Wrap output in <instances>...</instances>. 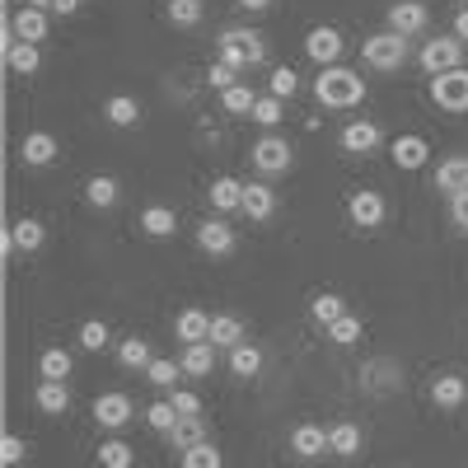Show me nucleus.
Returning a JSON list of instances; mask_svg holds the SVG:
<instances>
[{"instance_id":"obj_1","label":"nucleus","mask_w":468,"mask_h":468,"mask_svg":"<svg viewBox=\"0 0 468 468\" xmlns=\"http://www.w3.org/2000/svg\"><path fill=\"white\" fill-rule=\"evenodd\" d=\"M314 99L324 108H356L366 99V80L346 66H324L319 80H314Z\"/></svg>"},{"instance_id":"obj_2","label":"nucleus","mask_w":468,"mask_h":468,"mask_svg":"<svg viewBox=\"0 0 468 468\" xmlns=\"http://www.w3.org/2000/svg\"><path fill=\"white\" fill-rule=\"evenodd\" d=\"M216 57L225 66H234V70H244V66L267 61V43H262V33H253V28H225L216 37Z\"/></svg>"},{"instance_id":"obj_3","label":"nucleus","mask_w":468,"mask_h":468,"mask_svg":"<svg viewBox=\"0 0 468 468\" xmlns=\"http://www.w3.org/2000/svg\"><path fill=\"white\" fill-rule=\"evenodd\" d=\"M361 57H366V66H375V70H399V66L408 61V37L394 33V28H384V33L366 37Z\"/></svg>"},{"instance_id":"obj_4","label":"nucleus","mask_w":468,"mask_h":468,"mask_svg":"<svg viewBox=\"0 0 468 468\" xmlns=\"http://www.w3.org/2000/svg\"><path fill=\"white\" fill-rule=\"evenodd\" d=\"M463 57H468V48L459 43L454 33H445V37H431L421 52H417V61H421V70L426 75H445V70H459L463 66Z\"/></svg>"},{"instance_id":"obj_5","label":"nucleus","mask_w":468,"mask_h":468,"mask_svg":"<svg viewBox=\"0 0 468 468\" xmlns=\"http://www.w3.org/2000/svg\"><path fill=\"white\" fill-rule=\"evenodd\" d=\"M431 103L441 112H468V66L431 75Z\"/></svg>"},{"instance_id":"obj_6","label":"nucleus","mask_w":468,"mask_h":468,"mask_svg":"<svg viewBox=\"0 0 468 468\" xmlns=\"http://www.w3.org/2000/svg\"><path fill=\"white\" fill-rule=\"evenodd\" d=\"M249 160H253L258 174H286V169L295 165V150H291V141H282V136H271V132H267L262 141H253Z\"/></svg>"},{"instance_id":"obj_7","label":"nucleus","mask_w":468,"mask_h":468,"mask_svg":"<svg viewBox=\"0 0 468 468\" xmlns=\"http://www.w3.org/2000/svg\"><path fill=\"white\" fill-rule=\"evenodd\" d=\"M346 216H351V225H361V229H379L388 220V202L379 197L375 187H361V192L346 197Z\"/></svg>"},{"instance_id":"obj_8","label":"nucleus","mask_w":468,"mask_h":468,"mask_svg":"<svg viewBox=\"0 0 468 468\" xmlns=\"http://www.w3.org/2000/svg\"><path fill=\"white\" fill-rule=\"evenodd\" d=\"M388 28L403 33V37H417V33L431 28V10H426L421 0H394V5H388Z\"/></svg>"},{"instance_id":"obj_9","label":"nucleus","mask_w":468,"mask_h":468,"mask_svg":"<svg viewBox=\"0 0 468 468\" xmlns=\"http://www.w3.org/2000/svg\"><path fill=\"white\" fill-rule=\"evenodd\" d=\"M0 52H5V66H10L15 75H33L37 66H43V52H37L33 43H19L15 28H10V19H5V33H0Z\"/></svg>"},{"instance_id":"obj_10","label":"nucleus","mask_w":468,"mask_h":468,"mask_svg":"<svg viewBox=\"0 0 468 468\" xmlns=\"http://www.w3.org/2000/svg\"><path fill=\"white\" fill-rule=\"evenodd\" d=\"M304 52H309V61H319V70H324V66H337V57H342V33L328 28V24H314V28L304 33Z\"/></svg>"},{"instance_id":"obj_11","label":"nucleus","mask_w":468,"mask_h":468,"mask_svg":"<svg viewBox=\"0 0 468 468\" xmlns=\"http://www.w3.org/2000/svg\"><path fill=\"white\" fill-rule=\"evenodd\" d=\"M132 399L127 394H117V388H112V394H99L94 399V421L103 426V431H122V426L132 421Z\"/></svg>"},{"instance_id":"obj_12","label":"nucleus","mask_w":468,"mask_h":468,"mask_svg":"<svg viewBox=\"0 0 468 468\" xmlns=\"http://www.w3.org/2000/svg\"><path fill=\"white\" fill-rule=\"evenodd\" d=\"M19 160H24L28 169H48V165L57 160V136H52V132H28V136L19 141Z\"/></svg>"},{"instance_id":"obj_13","label":"nucleus","mask_w":468,"mask_h":468,"mask_svg":"<svg viewBox=\"0 0 468 468\" xmlns=\"http://www.w3.org/2000/svg\"><path fill=\"white\" fill-rule=\"evenodd\" d=\"M291 450L300 459H324L328 454V431H324L319 421H300L295 431H291Z\"/></svg>"},{"instance_id":"obj_14","label":"nucleus","mask_w":468,"mask_h":468,"mask_svg":"<svg viewBox=\"0 0 468 468\" xmlns=\"http://www.w3.org/2000/svg\"><path fill=\"white\" fill-rule=\"evenodd\" d=\"M10 28H15V37H19V43H43V37H48V10H33V5H24V10H15L10 15Z\"/></svg>"},{"instance_id":"obj_15","label":"nucleus","mask_w":468,"mask_h":468,"mask_svg":"<svg viewBox=\"0 0 468 468\" xmlns=\"http://www.w3.org/2000/svg\"><path fill=\"white\" fill-rule=\"evenodd\" d=\"M197 244H202V253L225 258V253H234V244H239V234H234L225 220H202V225H197Z\"/></svg>"},{"instance_id":"obj_16","label":"nucleus","mask_w":468,"mask_h":468,"mask_svg":"<svg viewBox=\"0 0 468 468\" xmlns=\"http://www.w3.org/2000/svg\"><path fill=\"white\" fill-rule=\"evenodd\" d=\"M379 141H384L379 122H346L342 127V150L346 154H370V150H379Z\"/></svg>"},{"instance_id":"obj_17","label":"nucleus","mask_w":468,"mask_h":468,"mask_svg":"<svg viewBox=\"0 0 468 468\" xmlns=\"http://www.w3.org/2000/svg\"><path fill=\"white\" fill-rule=\"evenodd\" d=\"M436 192H445V197H459V192H468V154H450V160H441V169H436Z\"/></svg>"},{"instance_id":"obj_18","label":"nucleus","mask_w":468,"mask_h":468,"mask_svg":"<svg viewBox=\"0 0 468 468\" xmlns=\"http://www.w3.org/2000/svg\"><path fill=\"white\" fill-rule=\"evenodd\" d=\"M361 445H366V436H361L356 421H333V426H328V450H333L337 459H356Z\"/></svg>"},{"instance_id":"obj_19","label":"nucleus","mask_w":468,"mask_h":468,"mask_svg":"<svg viewBox=\"0 0 468 468\" xmlns=\"http://www.w3.org/2000/svg\"><path fill=\"white\" fill-rule=\"evenodd\" d=\"M33 403H37V412L61 417V412L70 408V384H66V379H43V384L33 388Z\"/></svg>"},{"instance_id":"obj_20","label":"nucleus","mask_w":468,"mask_h":468,"mask_svg":"<svg viewBox=\"0 0 468 468\" xmlns=\"http://www.w3.org/2000/svg\"><path fill=\"white\" fill-rule=\"evenodd\" d=\"M174 333H178L183 346H192V342H211V314H207V309H183V314L174 319Z\"/></svg>"},{"instance_id":"obj_21","label":"nucleus","mask_w":468,"mask_h":468,"mask_svg":"<svg viewBox=\"0 0 468 468\" xmlns=\"http://www.w3.org/2000/svg\"><path fill=\"white\" fill-rule=\"evenodd\" d=\"M141 234H145V239H174V234H178V216L154 202V207L141 211Z\"/></svg>"},{"instance_id":"obj_22","label":"nucleus","mask_w":468,"mask_h":468,"mask_svg":"<svg viewBox=\"0 0 468 468\" xmlns=\"http://www.w3.org/2000/svg\"><path fill=\"white\" fill-rule=\"evenodd\" d=\"M244 216L249 220H271L277 216V192L267 183H244Z\"/></svg>"},{"instance_id":"obj_23","label":"nucleus","mask_w":468,"mask_h":468,"mask_svg":"<svg viewBox=\"0 0 468 468\" xmlns=\"http://www.w3.org/2000/svg\"><path fill=\"white\" fill-rule=\"evenodd\" d=\"M178 366H183V375H192V379H207V375L216 370V346H211V342H192V346H183Z\"/></svg>"},{"instance_id":"obj_24","label":"nucleus","mask_w":468,"mask_h":468,"mask_svg":"<svg viewBox=\"0 0 468 468\" xmlns=\"http://www.w3.org/2000/svg\"><path fill=\"white\" fill-rule=\"evenodd\" d=\"M426 160H431V145H426V136H399V141H394V165H399V169H421Z\"/></svg>"},{"instance_id":"obj_25","label":"nucleus","mask_w":468,"mask_h":468,"mask_svg":"<svg viewBox=\"0 0 468 468\" xmlns=\"http://www.w3.org/2000/svg\"><path fill=\"white\" fill-rule=\"evenodd\" d=\"M103 122H112V127H136V122H141V103H136L132 94H112V99L103 103Z\"/></svg>"},{"instance_id":"obj_26","label":"nucleus","mask_w":468,"mask_h":468,"mask_svg":"<svg viewBox=\"0 0 468 468\" xmlns=\"http://www.w3.org/2000/svg\"><path fill=\"white\" fill-rule=\"evenodd\" d=\"M10 239H15V249L37 253V249H43V239H48V225H43V220H33V216H24V220L10 225Z\"/></svg>"},{"instance_id":"obj_27","label":"nucleus","mask_w":468,"mask_h":468,"mask_svg":"<svg viewBox=\"0 0 468 468\" xmlns=\"http://www.w3.org/2000/svg\"><path fill=\"white\" fill-rule=\"evenodd\" d=\"M211 207L216 211H244V183L239 178H216L211 183Z\"/></svg>"},{"instance_id":"obj_28","label":"nucleus","mask_w":468,"mask_h":468,"mask_svg":"<svg viewBox=\"0 0 468 468\" xmlns=\"http://www.w3.org/2000/svg\"><path fill=\"white\" fill-rule=\"evenodd\" d=\"M70 370H75V361H70L66 346H48L43 356H37V375L43 379H70Z\"/></svg>"},{"instance_id":"obj_29","label":"nucleus","mask_w":468,"mask_h":468,"mask_svg":"<svg viewBox=\"0 0 468 468\" xmlns=\"http://www.w3.org/2000/svg\"><path fill=\"white\" fill-rule=\"evenodd\" d=\"M229 370L239 375V379H253L262 370V351L253 342H239V346H229Z\"/></svg>"},{"instance_id":"obj_30","label":"nucleus","mask_w":468,"mask_h":468,"mask_svg":"<svg viewBox=\"0 0 468 468\" xmlns=\"http://www.w3.org/2000/svg\"><path fill=\"white\" fill-rule=\"evenodd\" d=\"M169 441H174L178 454L192 450V445H207V426H202V417H178V426L169 431Z\"/></svg>"},{"instance_id":"obj_31","label":"nucleus","mask_w":468,"mask_h":468,"mask_svg":"<svg viewBox=\"0 0 468 468\" xmlns=\"http://www.w3.org/2000/svg\"><path fill=\"white\" fill-rule=\"evenodd\" d=\"M468 399V384L459 379V375H441L436 384H431V403L436 408H459Z\"/></svg>"},{"instance_id":"obj_32","label":"nucleus","mask_w":468,"mask_h":468,"mask_svg":"<svg viewBox=\"0 0 468 468\" xmlns=\"http://www.w3.org/2000/svg\"><path fill=\"white\" fill-rule=\"evenodd\" d=\"M239 342H244V319L211 314V346H239Z\"/></svg>"},{"instance_id":"obj_33","label":"nucleus","mask_w":468,"mask_h":468,"mask_svg":"<svg viewBox=\"0 0 468 468\" xmlns=\"http://www.w3.org/2000/svg\"><path fill=\"white\" fill-rule=\"evenodd\" d=\"M117 361H122L127 370H145L154 356H150V342L145 337H122L117 342Z\"/></svg>"},{"instance_id":"obj_34","label":"nucleus","mask_w":468,"mask_h":468,"mask_svg":"<svg viewBox=\"0 0 468 468\" xmlns=\"http://www.w3.org/2000/svg\"><path fill=\"white\" fill-rule=\"evenodd\" d=\"M169 24H178V28H197L202 19H207V5L202 0H169Z\"/></svg>"},{"instance_id":"obj_35","label":"nucleus","mask_w":468,"mask_h":468,"mask_svg":"<svg viewBox=\"0 0 468 468\" xmlns=\"http://www.w3.org/2000/svg\"><path fill=\"white\" fill-rule=\"evenodd\" d=\"M85 197H90V207H99V211L117 207V178H108V174H94V178L85 183Z\"/></svg>"},{"instance_id":"obj_36","label":"nucleus","mask_w":468,"mask_h":468,"mask_svg":"<svg viewBox=\"0 0 468 468\" xmlns=\"http://www.w3.org/2000/svg\"><path fill=\"white\" fill-rule=\"evenodd\" d=\"M220 103H225V112H229V117H253L258 94H253V85H234V90H225V94H220Z\"/></svg>"},{"instance_id":"obj_37","label":"nucleus","mask_w":468,"mask_h":468,"mask_svg":"<svg viewBox=\"0 0 468 468\" xmlns=\"http://www.w3.org/2000/svg\"><path fill=\"white\" fill-rule=\"evenodd\" d=\"M94 459H99L103 468H132V463H136V450H132L127 441H103Z\"/></svg>"},{"instance_id":"obj_38","label":"nucleus","mask_w":468,"mask_h":468,"mask_svg":"<svg viewBox=\"0 0 468 468\" xmlns=\"http://www.w3.org/2000/svg\"><path fill=\"white\" fill-rule=\"evenodd\" d=\"M309 314H314V324H333V319H342L346 314V300L342 295H333V291H324V295H314V304H309Z\"/></svg>"},{"instance_id":"obj_39","label":"nucleus","mask_w":468,"mask_h":468,"mask_svg":"<svg viewBox=\"0 0 468 468\" xmlns=\"http://www.w3.org/2000/svg\"><path fill=\"white\" fill-rule=\"evenodd\" d=\"M295 90H300V75H295V66H277L271 70V80H267V94L271 99H295Z\"/></svg>"},{"instance_id":"obj_40","label":"nucleus","mask_w":468,"mask_h":468,"mask_svg":"<svg viewBox=\"0 0 468 468\" xmlns=\"http://www.w3.org/2000/svg\"><path fill=\"white\" fill-rule=\"evenodd\" d=\"M361 333H366V324H361L356 314H342V319H333V324H328V337H333L337 346H351V342H361Z\"/></svg>"},{"instance_id":"obj_41","label":"nucleus","mask_w":468,"mask_h":468,"mask_svg":"<svg viewBox=\"0 0 468 468\" xmlns=\"http://www.w3.org/2000/svg\"><path fill=\"white\" fill-rule=\"evenodd\" d=\"M178 463H183V468H220L225 459H220V450L207 441V445H192V450H183V454H178Z\"/></svg>"},{"instance_id":"obj_42","label":"nucleus","mask_w":468,"mask_h":468,"mask_svg":"<svg viewBox=\"0 0 468 468\" xmlns=\"http://www.w3.org/2000/svg\"><path fill=\"white\" fill-rule=\"evenodd\" d=\"M145 426H150V431H174V426H178V412H174V403L165 399V403H150L145 408Z\"/></svg>"},{"instance_id":"obj_43","label":"nucleus","mask_w":468,"mask_h":468,"mask_svg":"<svg viewBox=\"0 0 468 468\" xmlns=\"http://www.w3.org/2000/svg\"><path fill=\"white\" fill-rule=\"evenodd\" d=\"M178 370H183L178 361H169V356H154V361L145 366V379H150V384H160V388H174Z\"/></svg>"},{"instance_id":"obj_44","label":"nucleus","mask_w":468,"mask_h":468,"mask_svg":"<svg viewBox=\"0 0 468 468\" xmlns=\"http://www.w3.org/2000/svg\"><path fill=\"white\" fill-rule=\"evenodd\" d=\"M253 122L258 127H277L282 122V99H271V94H258V103H253Z\"/></svg>"},{"instance_id":"obj_45","label":"nucleus","mask_w":468,"mask_h":468,"mask_svg":"<svg viewBox=\"0 0 468 468\" xmlns=\"http://www.w3.org/2000/svg\"><path fill=\"white\" fill-rule=\"evenodd\" d=\"M207 85L225 94V90H234V85H239V70H234V66H225V61L216 57V61H211V70H207Z\"/></svg>"},{"instance_id":"obj_46","label":"nucleus","mask_w":468,"mask_h":468,"mask_svg":"<svg viewBox=\"0 0 468 468\" xmlns=\"http://www.w3.org/2000/svg\"><path fill=\"white\" fill-rule=\"evenodd\" d=\"M80 346L85 351H103L108 346V324L103 319H85L80 324Z\"/></svg>"},{"instance_id":"obj_47","label":"nucleus","mask_w":468,"mask_h":468,"mask_svg":"<svg viewBox=\"0 0 468 468\" xmlns=\"http://www.w3.org/2000/svg\"><path fill=\"white\" fill-rule=\"evenodd\" d=\"M28 459V445H24V436H5V441H0V463H5V468H15V463H24Z\"/></svg>"},{"instance_id":"obj_48","label":"nucleus","mask_w":468,"mask_h":468,"mask_svg":"<svg viewBox=\"0 0 468 468\" xmlns=\"http://www.w3.org/2000/svg\"><path fill=\"white\" fill-rule=\"evenodd\" d=\"M169 403H174V412H178V417H202V399L192 394V388H174Z\"/></svg>"},{"instance_id":"obj_49","label":"nucleus","mask_w":468,"mask_h":468,"mask_svg":"<svg viewBox=\"0 0 468 468\" xmlns=\"http://www.w3.org/2000/svg\"><path fill=\"white\" fill-rule=\"evenodd\" d=\"M450 220L468 234V192H459V197H450Z\"/></svg>"},{"instance_id":"obj_50","label":"nucleus","mask_w":468,"mask_h":468,"mask_svg":"<svg viewBox=\"0 0 468 468\" xmlns=\"http://www.w3.org/2000/svg\"><path fill=\"white\" fill-rule=\"evenodd\" d=\"M454 37L468 48V5H463V10H454Z\"/></svg>"},{"instance_id":"obj_51","label":"nucleus","mask_w":468,"mask_h":468,"mask_svg":"<svg viewBox=\"0 0 468 468\" xmlns=\"http://www.w3.org/2000/svg\"><path fill=\"white\" fill-rule=\"evenodd\" d=\"M234 5H239V10H253V15H258V10H271V0H234Z\"/></svg>"},{"instance_id":"obj_52","label":"nucleus","mask_w":468,"mask_h":468,"mask_svg":"<svg viewBox=\"0 0 468 468\" xmlns=\"http://www.w3.org/2000/svg\"><path fill=\"white\" fill-rule=\"evenodd\" d=\"M52 10L57 15H75V10H80V0H52Z\"/></svg>"},{"instance_id":"obj_53","label":"nucleus","mask_w":468,"mask_h":468,"mask_svg":"<svg viewBox=\"0 0 468 468\" xmlns=\"http://www.w3.org/2000/svg\"><path fill=\"white\" fill-rule=\"evenodd\" d=\"M28 5H33V10H52V0H28Z\"/></svg>"},{"instance_id":"obj_54","label":"nucleus","mask_w":468,"mask_h":468,"mask_svg":"<svg viewBox=\"0 0 468 468\" xmlns=\"http://www.w3.org/2000/svg\"><path fill=\"white\" fill-rule=\"evenodd\" d=\"M459 5H468V0H459Z\"/></svg>"}]
</instances>
